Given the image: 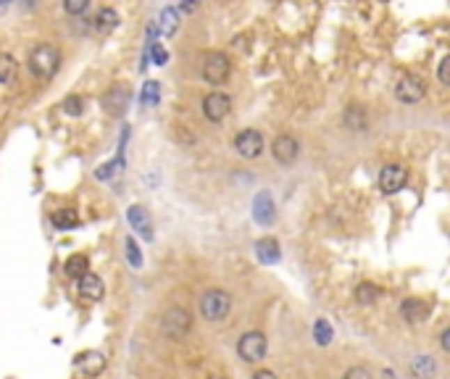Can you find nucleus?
Wrapping results in <instances>:
<instances>
[{"instance_id":"1","label":"nucleus","mask_w":450,"mask_h":379,"mask_svg":"<svg viewBox=\"0 0 450 379\" xmlns=\"http://www.w3.org/2000/svg\"><path fill=\"white\" fill-rule=\"evenodd\" d=\"M26 66L32 71V77L47 82V79L56 77V71L61 66V50L56 45H50V42H40V45L32 47V53L26 59Z\"/></svg>"},{"instance_id":"2","label":"nucleus","mask_w":450,"mask_h":379,"mask_svg":"<svg viewBox=\"0 0 450 379\" xmlns=\"http://www.w3.org/2000/svg\"><path fill=\"white\" fill-rule=\"evenodd\" d=\"M201 316L205 321H224L229 316V311H232V295L226 293V290H205L201 295Z\"/></svg>"},{"instance_id":"3","label":"nucleus","mask_w":450,"mask_h":379,"mask_svg":"<svg viewBox=\"0 0 450 379\" xmlns=\"http://www.w3.org/2000/svg\"><path fill=\"white\" fill-rule=\"evenodd\" d=\"M189 330H192V316H189L187 308L182 306H171L161 319V332L169 340H185Z\"/></svg>"},{"instance_id":"4","label":"nucleus","mask_w":450,"mask_h":379,"mask_svg":"<svg viewBox=\"0 0 450 379\" xmlns=\"http://www.w3.org/2000/svg\"><path fill=\"white\" fill-rule=\"evenodd\" d=\"M266 350H269V340H266L263 332H248L237 343V355L245 364H261L266 358Z\"/></svg>"},{"instance_id":"5","label":"nucleus","mask_w":450,"mask_h":379,"mask_svg":"<svg viewBox=\"0 0 450 379\" xmlns=\"http://www.w3.org/2000/svg\"><path fill=\"white\" fill-rule=\"evenodd\" d=\"M232 74V61L226 53H208L203 61V79L208 84H224Z\"/></svg>"},{"instance_id":"6","label":"nucleus","mask_w":450,"mask_h":379,"mask_svg":"<svg viewBox=\"0 0 450 379\" xmlns=\"http://www.w3.org/2000/svg\"><path fill=\"white\" fill-rule=\"evenodd\" d=\"M405 182H408V171H405L401 164H387L382 171H379V190H382L385 195L401 192V190L405 187Z\"/></svg>"},{"instance_id":"7","label":"nucleus","mask_w":450,"mask_h":379,"mask_svg":"<svg viewBox=\"0 0 450 379\" xmlns=\"http://www.w3.org/2000/svg\"><path fill=\"white\" fill-rule=\"evenodd\" d=\"M426 95V84L414 77V74H408V77H403L398 87H395V98L401 100V103H408V106H414V103H421Z\"/></svg>"},{"instance_id":"8","label":"nucleus","mask_w":450,"mask_h":379,"mask_svg":"<svg viewBox=\"0 0 450 379\" xmlns=\"http://www.w3.org/2000/svg\"><path fill=\"white\" fill-rule=\"evenodd\" d=\"M229 108H232V98L222 90H213L203 98V116L208 121H222L229 114Z\"/></svg>"},{"instance_id":"9","label":"nucleus","mask_w":450,"mask_h":379,"mask_svg":"<svg viewBox=\"0 0 450 379\" xmlns=\"http://www.w3.org/2000/svg\"><path fill=\"white\" fill-rule=\"evenodd\" d=\"M235 150L242 158H258L263 153V134L258 130H242L235 137Z\"/></svg>"},{"instance_id":"10","label":"nucleus","mask_w":450,"mask_h":379,"mask_svg":"<svg viewBox=\"0 0 450 379\" xmlns=\"http://www.w3.org/2000/svg\"><path fill=\"white\" fill-rule=\"evenodd\" d=\"M272 153L282 166L295 164L297 155H300V142H297L293 134H279V137L274 140V145H272Z\"/></svg>"},{"instance_id":"11","label":"nucleus","mask_w":450,"mask_h":379,"mask_svg":"<svg viewBox=\"0 0 450 379\" xmlns=\"http://www.w3.org/2000/svg\"><path fill=\"white\" fill-rule=\"evenodd\" d=\"M429 314H432V303H426L421 297H405L401 303V316L408 321V324H419V321H424Z\"/></svg>"},{"instance_id":"12","label":"nucleus","mask_w":450,"mask_h":379,"mask_svg":"<svg viewBox=\"0 0 450 379\" xmlns=\"http://www.w3.org/2000/svg\"><path fill=\"white\" fill-rule=\"evenodd\" d=\"M127 219H130L132 229L142 237V240H153V224H150V213L145 211L142 206H130L127 211Z\"/></svg>"},{"instance_id":"13","label":"nucleus","mask_w":450,"mask_h":379,"mask_svg":"<svg viewBox=\"0 0 450 379\" xmlns=\"http://www.w3.org/2000/svg\"><path fill=\"white\" fill-rule=\"evenodd\" d=\"M274 201H272V195L263 190V192H258L256 195V201H253V219L258 222L261 226H269V224H274Z\"/></svg>"},{"instance_id":"14","label":"nucleus","mask_w":450,"mask_h":379,"mask_svg":"<svg viewBox=\"0 0 450 379\" xmlns=\"http://www.w3.org/2000/svg\"><path fill=\"white\" fill-rule=\"evenodd\" d=\"M79 295L87 297V300H100L103 297V293H106V284H103V279L98 277V274L87 272L79 277Z\"/></svg>"},{"instance_id":"15","label":"nucleus","mask_w":450,"mask_h":379,"mask_svg":"<svg viewBox=\"0 0 450 379\" xmlns=\"http://www.w3.org/2000/svg\"><path fill=\"white\" fill-rule=\"evenodd\" d=\"M103 106H106L108 114L121 116V114L127 111V106H130V90H127V87H121V84H116V87L103 98Z\"/></svg>"},{"instance_id":"16","label":"nucleus","mask_w":450,"mask_h":379,"mask_svg":"<svg viewBox=\"0 0 450 379\" xmlns=\"http://www.w3.org/2000/svg\"><path fill=\"white\" fill-rule=\"evenodd\" d=\"M256 256H258L261 263H266V266H274L277 261L282 258L279 242H277L274 237H261L258 242H256Z\"/></svg>"},{"instance_id":"17","label":"nucleus","mask_w":450,"mask_h":379,"mask_svg":"<svg viewBox=\"0 0 450 379\" xmlns=\"http://www.w3.org/2000/svg\"><path fill=\"white\" fill-rule=\"evenodd\" d=\"M411 374H414L416 379H435L437 377V361L426 353L414 355V361H411Z\"/></svg>"},{"instance_id":"18","label":"nucleus","mask_w":450,"mask_h":379,"mask_svg":"<svg viewBox=\"0 0 450 379\" xmlns=\"http://www.w3.org/2000/svg\"><path fill=\"white\" fill-rule=\"evenodd\" d=\"M95 32H100V35H111L114 29L118 26V13L114 8H100V11L95 13Z\"/></svg>"},{"instance_id":"19","label":"nucleus","mask_w":450,"mask_h":379,"mask_svg":"<svg viewBox=\"0 0 450 379\" xmlns=\"http://www.w3.org/2000/svg\"><path fill=\"white\" fill-rule=\"evenodd\" d=\"M179 29V11L174 6H166L161 11V19H158V32L164 37H174Z\"/></svg>"},{"instance_id":"20","label":"nucleus","mask_w":450,"mask_h":379,"mask_svg":"<svg viewBox=\"0 0 450 379\" xmlns=\"http://www.w3.org/2000/svg\"><path fill=\"white\" fill-rule=\"evenodd\" d=\"M343 124L353 132H364L366 130V124H368L366 111H364L361 106H348V111L343 114Z\"/></svg>"},{"instance_id":"21","label":"nucleus","mask_w":450,"mask_h":379,"mask_svg":"<svg viewBox=\"0 0 450 379\" xmlns=\"http://www.w3.org/2000/svg\"><path fill=\"white\" fill-rule=\"evenodd\" d=\"M19 77V63L11 53H0V84H13Z\"/></svg>"},{"instance_id":"22","label":"nucleus","mask_w":450,"mask_h":379,"mask_svg":"<svg viewBox=\"0 0 450 379\" xmlns=\"http://www.w3.org/2000/svg\"><path fill=\"white\" fill-rule=\"evenodd\" d=\"M63 272H66L69 279H79L82 274L90 272V261H87V256H82V253H74V256L63 263Z\"/></svg>"},{"instance_id":"23","label":"nucleus","mask_w":450,"mask_h":379,"mask_svg":"<svg viewBox=\"0 0 450 379\" xmlns=\"http://www.w3.org/2000/svg\"><path fill=\"white\" fill-rule=\"evenodd\" d=\"M379 295H382V290L371 282H361L358 287H355V300H358L361 306H371V303H377Z\"/></svg>"},{"instance_id":"24","label":"nucleus","mask_w":450,"mask_h":379,"mask_svg":"<svg viewBox=\"0 0 450 379\" xmlns=\"http://www.w3.org/2000/svg\"><path fill=\"white\" fill-rule=\"evenodd\" d=\"M140 100H142V106L145 108H153V106H158V100H161V84L158 82H145L142 84V95H140Z\"/></svg>"},{"instance_id":"25","label":"nucleus","mask_w":450,"mask_h":379,"mask_svg":"<svg viewBox=\"0 0 450 379\" xmlns=\"http://www.w3.org/2000/svg\"><path fill=\"white\" fill-rule=\"evenodd\" d=\"M50 222H53V226H56V229H71V226L79 224L77 213L71 211V208H61V211H56L53 216H50Z\"/></svg>"},{"instance_id":"26","label":"nucleus","mask_w":450,"mask_h":379,"mask_svg":"<svg viewBox=\"0 0 450 379\" xmlns=\"http://www.w3.org/2000/svg\"><path fill=\"white\" fill-rule=\"evenodd\" d=\"M332 337H334V332H332V324L327 319H316L313 324V340L319 345H329Z\"/></svg>"},{"instance_id":"27","label":"nucleus","mask_w":450,"mask_h":379,"mask_svg":"<svg viewBox=\"0 0 450 379\" xmlns=\"http://www.w3.org/2000/svg\"><path fill=\"white\" fill-rule=\"evenodd\" d=\"M63 111L69 114V116H82L84 111V100L79 95H69L66 100H63Z\"/></svg>"},{"instance_id":"28","label":"nucleus","mask_w":450,"mask_h":379,"mask_svg":"<svg viewBox=\"0 0 450 379\" xmlns=\"http://www.w3.org/2000/svg\"><path fill=\"white\" fill-rule=\"evenodd\" d=\"M148 56H150V61H153L155 66H164L166 61H169V53H166L158 42H148ZM148 56H145V59H148Z\"/></svg>"},{"instance_id":"29","label":"nucleus","mask_w":450,"mask_h":379,"mask_svg":"<svg viewBox=\"0 0 450 379\" xmlns=\"http://www.w3.org/2000/svg\"><path fill=\"white\" fill-rule=\"evenodd\" d=\"M90 8V0H63V11L69 16H82Z\"/></svg>"},{"instance_id":"30","label":"nucleus","mask_w":450,"mask_h":379,"mask_svg":"<svg viewBox=\"0 0 450 379\" xmlns=\"http://www.w3.org/2000/svg\"><path fill=\"white\" fill-rule=\"evenodd\" d=\"M127 258H130L132 266H142V253L134 242V237H127Z\"/></svg>"},{"instance_id":"31","label":"nucleus","mask_w":450,"mask_h":379,"mask_svg":"<svg viewBox=\"0 0 450 379\" xmlns=\"http://www.w3.org/2000/svg\"><path fill=\"white\" fill-rule=\"evenodd\" d=\"M343 379H374V374L368 366H350L343 374Z\"/></svg>"},{"instance_id":"32","label":"nucleus","mask_w":450,"mask_h":379,"mask_svg":"<svg viewBox=\"0 0 450 379\" xmlns=\"http://www.w3.org/2000/svg\"><path fill=\"white\" fill-rule=\"evenodd\" d=\"M440 82L442 84H450V56H445V59L440 61Z\"/></svg>"},{"instance_id":"33","label":"nucleus","mask_w":450,"mask_h":379,"mask_svg":"<svg viewBox=\"0 0 450 379\" xmlns=\"http://www.w3.org/2000/svg\"><path fill=\"white\" fill-rule=\"evenodd\" d=\"M198 8H201V0H182V3H179L177 11H179V13H195Z\"/></svg>"},{"instance_id":"34","label":"nucleus","mask_w":450,"mask_h":379,"mask_svg":"<svg viewBox=\"0 0 450 379\" xmlns=\"http://www.w3.org/2000/svg\"><path fill=\"white\" fill-rule=\"evenodd\" d=\"M250 379H277V374H274L272 369H258V371H253Z\"/></svg>"},{"instance_id":"35","label":"nucleus","mask_w":450,"mask_h":379,"mask_svg":"<svg viewBox=\"0 0 450 379\" xmlns=\"http://www.w3.org/2000/svg\"><path fill=\"white\" fill-rule=\"evenodd\" d=\"M448 337H450V330H442V332H440V345H442V350H445V353H448V350H450Z\"/></svg>"},{"instance_id":"36","label":"nucleus","mask_w":450,"mask_h":379,"mask_svg":"<svg viewBox=\"0 0 450 379\" xmlns=\"http://www.w3.org/2000/svg\"><path fill=\"white\" fill-rule=\"evenodd\" d=\"M13 0H0V13H6L8 11V6H11Z\"/></svg>"},{"instance_id":"37","label":"nucleus","mask_w":450,"mask_h":379,"mask_svg":"<svg viewBox=\"0 0 450 379\" xmlns=\"http://www.w3.org/2000/svg\"><path fill=\"white\" fill-rule=\"evenodd\" d=\"M382 377H385V379H395V374H392V371H387V369H385V371H382Z\"/></svg>"},{"instance_id":"38","label":"nucleus","mask_w":450,"mask_h":379,"mask_svg":"<svg viewBox=\"0 0 450 379\" xmlns=\"http://www.w3.org/2000/svg\"><path fill=\"white\" fill-rule=\"evenodd\" d=\"M208 379H224V377H208Z\"/></svg>"}]
</instances>
